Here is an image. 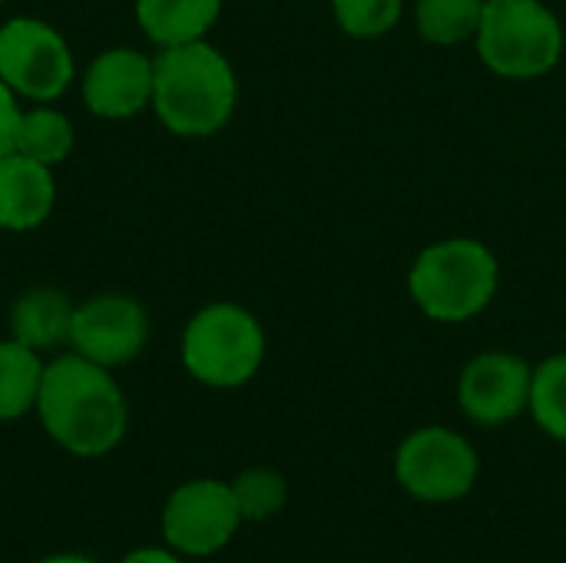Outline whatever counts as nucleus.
Masks as SVG:
<instances>
[{
    "mask_svg": "<svg viewBox=\"0 0 566 563\" xmlns=\"http://www.w3.org/2000/svg\"><path fill=\"white\" fill-rule=\"evenodd\" d=\"M43 365L46 362L40 352L17 338H0V425L17 421L36 408Z\"/></svg>",
    "mask_w": 566,
    "mask_h": 563,
    "instance_id": "15",
    "label": "nucleus"
},
{
    "mask_svg": "<svg viewBox=\"0 0 566 563\" xmlns=\"http://www.w3.org/2000/svg\"><path fill=\"white\" fill-rule=\"evenodd\" d=\"M0 80L30 103H53L73 83V53L63 33L40 17L0 27Z\"/></svg>",
    "mask_w": 566,
    "mask_h": 563,
    "instance_id": "7",
    "label": "nucleus"
},
{
    "mask_svg": "<svg viewBox=\"0 0 566 563\" xmlns=\"http://www.w3.org/2000/svg\"><path fill=\"white\" fill-rule=\"evenodd\" d=\"M484 0H418L415 27L431 46H458L478 37Z\"/></svg>",
    "mask_w": 566,
    "mask_h": 563,
    "instance_id": "17",
    "label": "nucleus"
},
{
    "mask_svg": "<svg viewBox=\"0 0 566 563\" xmlns=\"http://www.w3.org/2000/svg\"><path fill=\"white\" fill-rule=\"evenodd\" d=\"M53 206L56 179L50 166L20 153L0 156V229L30 232L50 219Z\"/></svg>",
    "mask_w": 566,
    "mask_h": 563,
    "instance_id": "12",
    "label": "nucleus"
},
{
    "mask_svg": "<svg viewBox=\"0 0 566 563\" xmlns=\"http://www.w3.org/2000/svg\"><path fill=\"white\" fill-rule=\"evenodd\" d=\"M564 23L544 0H484L474 37L481 63L504 80L547 76L564 56Z\"/></svg>",
    "mask_w": 566,
    "mask_h": 563,
    "instance_id": "5",
    "label": "nucleus"
},
{
    "mask_svg": "<svg viewBox=\"0 0 566 563\" xmlns=\"http://www.w3.org/2000/svg\"><path fill=\"white\" fill-rule=\"evenodd\" d=\"M179 355L192 382L232 392L259 375L265 362V329L249 309L212 302L189 319Z\"/></svg>",
    "mask_w": 566,
    "mask_h": 563,
    "instance_id": "4",
    "label": "nucleus"
},
{
    "mask_svg": "<svg viewBox=\"0 0 566 563\" xmlns=\"http://www.w3.org/2000/svg\"><path fill=\"white\" fill-rule=\"evenodd\" d=\"M36 563H96L93 557H86V554H50V557H43V561Z\"/></svg>",
    "mask_w": 566,
    "mask_h": 563,
    "instance_id": "23",
    "label": "nucleus"
},
{
    "mask_svg": "<svg viewBox=\"0 0 566 563\" xmlns=\"http://www.w3.org/2000/svg\"><path fill=\"white\" fill-rule=\"evenodd\" d=\"M239 103V76L209 40L166 46L153 56V113L186 139H206L229 126Z\"/></svg>",
    "mask_w": 566,
    "mask_h": 563,
    "instance_id": "2",
    "label": "nucleus"
},
{
    "mask_svg": "<svg viewBox=\"0 0 566 563\" xmlns=\"http://www.w3.org/2000/svg\"><path fill=\"white\" fill-rule=\"evenodd\" d=\"M36 418L73 458H103L129 431V402L109 368L70 352L43 365Z\"/></svg>",
    "mask_w": 566,
    "mask_h": 563,
    "instance_id": "1",
    "label": "nucleus"
},
{
    "mask_svg": "<svg viewBox=\"0 0 566 563\" xmlns=\"http://www.w3.org/2000/svg\"><path fill=\"white\" fill-rule=\"evenodd\" d=\"M119 563H186V557L163 544V548H136Z\"/></svg>",
    "mask_w": 566,
    "mask_h": 563,
    "instance_id": "22",
    "label": "nucleus"
},
{
    "mask_svg": "<svg viewBox=\"0 0 566 563\" xmlns=\"http://www.w3.org/2000/svg\"><path fill=\"white\" fill-rule=\"evenodd\" d=\"M478 478V448L444 425L415 428L395 451V481L421 504H458L474 491Z\"/></svg>",
    "mask_w": 566,
    "mask_h": 563,
    "instance_id": "6",
    "label": "nucleus"
},
{
    "mask_svg": "<svg viewBox=\"0 0 566 563\" xmlns=\"http://www.w3.org/2000/svg\"><path fill=\"white\" fill-rule=\"evenodd\" d=\"M73 146H76V133H73V123L66 113L53 110L50 103H36L20 113L13 153L30 156L53 169L56 163H63L73 153Z\"/></svg>",
    "mask_w": 566,
    "mask_h": 563,
    "instance_id": "16",
    "label": "nucleus"
},
{
    "mask_svg": "<svg viewBox=\"0 0 566 563\" xmlns=\"http://www.w3.org/2000/svg\"><path fill=\"white\" fill-rule=\"evenodd\" d=\"M527 411L547 438L566 445V352L544 358L534 368Z\"/></svg>",
    "mask_w": 566,
    "mask_h": 563,
    "instance_id": "18",
    "label": "nucleus"
},
{
    "mask_svg": "<svg viewBox=\"0 0 566 563\" xmlns=\"http://www.w3.org/2000/svg\"><path fill=\"white\" fill-rule=\"evenodd\" d=\"M149 342L146 309L123 292L90 295L73 309L70 348L103 368L129 365L143 355Z\"/></svg>",
    "mask_w": 566,
    "mask_h": 563,
    "instance_id": "9",
    "label": "nucleus"
},
{
    "mask_svg": "<svg viewBox=\"0 0 566 563\" xmlns=\"http://www.w3.org/2000/svg\"><path fill=\"white\" fill-rule=\"evenodd\" d=\"M497 285V256L471 236L431 242L408 269L411 302L421 309V315L441 325H461L478 319L494 302Z\"/></svg>",
    "mask_w": 566,
    "mask_h": 563,
    "instance_id": "3",
    "label": "nucleus"
},
{
    "mask_svg": "<svg viewBox=\"0 0 566 563\" xmlns=\"http://www.w3.org/2000/svg\"><path fill=\"white\" fill-rule=\"evenodd\" d=\"M0 3H7V0H0Z\"/></svg>",
    "mask_w": 566,
    "mask_h": 563,
    "instance_id": "24",
    "label": "nucleus"
},
{
    "mask_svg": "<svg viewBox=\"0 0 566 563\" xmlns=\"http://www.w3.org/2000/svg\"><path fill=\"white\" fill-rule=\"evenodd\" d=\"M73 302L66 292L53 285H36L23 292L10 309V338L23 342L33 352H50L60 345H70V325H73Z\"/></svg>",
    "mask_w": 566,
    "mask_h": 563,
    "instance_id": "13",
    "label": "nucleus"
},
{
    "mask_svg": "<svg viewBox=\"0 0 566 563\" xmlns=\"http://www.w3.org/2000/svg\"><path fill=\"white\" fill-rule=\"evenodd\" d=\"M338 30L352 40H378L405 17V0H332Z\"/></svg>",
    "mask_w": 566,
    "mask_h": 563,
    "instance_id": "20",
    "label": "nucleus"
},
{
    "mask_svg": "<svg viewBox=\"0 0 566 563\" xmlns=\"http://www.w3.org/2000/svg\"><path fill=\"white\" fill-rule=\"evenodd\" d=\"M20 96L0 80V156L13 153L17 143V126H20Z\"/></svg>",
    "mask_w": 566,
    "mask_h": 563,
    "instance_id": "21",
    "label": "nucleus"
},
{
    "mask_svg": "<svg viewBox=\"0 0 566 563\" xmlns=\"http://www.w3.org/2000/svg\"><path fill=\"white\" fill-rule=\"evenodd\" d=\"M80 90L93 116H139L143 110L153 106V56L133 46H109L90 60Z\"/></svg>",
    "mask_w": 566,
    "mask_h": 563,
    "instance_id": "11",
    "label": "nucleus"
},
{
    "mask_svg": "<svg viewBox=\"0 0 566 563\" xmlns=\"http://www.w3.org/2000/svg\"><path fill=\"white\" fill-rule=\"evenodd\" d=\"M534 368L514 352H481L458 378V405L468 421L481 428H501L531 408Z\"/></svg>",
    "mask_w": 566,
    "mask_h": 563,
    "instance_id": "10",
    "label": "nucleus"
},
{
    "mask_svg": "<svg viewBox=\"0 0 566 563\" xmlns=\"http://www.w3.org/2000/svg\"><path fill=\"white\" fill-rule=\"evenodd\" d=\"M219 13L222 0H136V20L159 50L206 40Z\"/></svg>",
    "mask_w": 566,
    "mask_h": 563,
    "instance_id": "14",
    "label": "nucleus"
},
{
    "mask_svg": "<svg viewBox=\"0 0 566 563\" xmlns=\"http://www.w3.org/2000/svg\"><path fill=\"white\" fill-rule=\"evenodd\" d=\"M229 488L235 494L242 521L252 524L272 521L289 504V481L275 468H245L242 475H235V481H229Z\"/></svg>",
    "mask_w": 566,
    "mask_h": 563,
    "instance_id": "19",
    "label": "nucleus"
},
{
    "mask_svg": "<svg viewBox=\"0 0 566 563\" xmlns=\"http://www.w3.org/2000/svg\"><path fill=\"white\" fill-rule=\"evenodd\" d=\"M242 514L235 494L226 481L216 478H192L179 484L159 514L163 544L176 554L189 557H212L232 544L242 528Z\"/></svg>",
    "mask_w": 566,
    "mask_h": 563,
    "instance_id": "8",
    "label": "nucleus"
}]
</instances>
